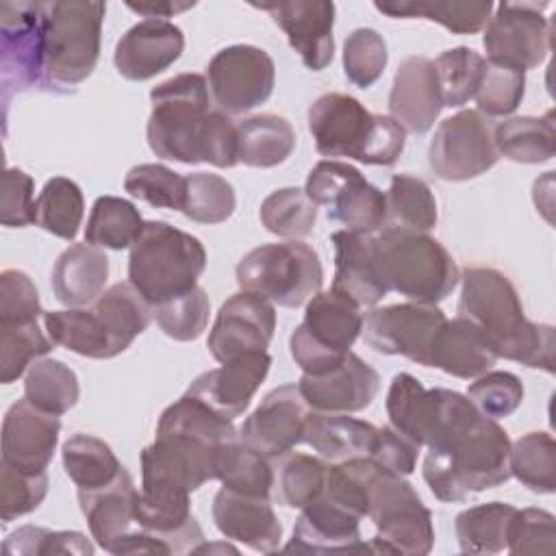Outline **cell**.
I'll use <instances>...</instances> for the list:
<instances>
[{"label": "cell", "instance_id": "obj_9", "mask_svg": "<svg viewBox=\"0 0 556 556\" xmlns=\"http://www.w3.org/2000/svg\"><path fill=\"white\" fill-rule=\"evenodd\" d=\"M241 291L261 295L278 306L298 308L319 293L324 269L317 252L298 239L265 243L237 263Z\"/></svg>", "mask_w": 556, "mask_h": 556}, {"label": "cell", "instance_id": "obj_12", "mask_svg": "<svg viewBox=\"0 0 556 556\" xmlns=\"http://www.w3.org/2000/svg\"><path fill=\"white\" fill-rule=\"evenodd\" d=\"M367 517L376 526L374 554L424 556L434 545L432 515L404 476L382 471L371 486Z\"/></svg>", "mask_w": 556, "mask_h": 556}, {"label": "cell", "instance_id": "obj_54", "mask_svg": "<svg viewBox=\"0 0 556 556\" xmlns=\"http://www.w3.org/2000/svg\"><path fill=\"white\" fill-rule=\"evenodd\" d=\"M4 554L13 556H48V554H93V545L76 530H48L39 526H22L2 543Z\"/></svg>", "mask_w": 556, "mask_h": 556}, {"label": "cell", "instance_id": "obj_22", "mask_svg": "<svg viewBox=\"0 0 556 556\" xmlns=\"http://www.w3.org/2000/svg\"><path fill=\"white\" fill-rule=\"evenodd\" d=\"M137 497L139 491L126 467L113 482L100 489H78L80 510L87 519L91 536L102 549L119 556L126 554V545L141 530L135 515Z\"/></svg>", "mask_w": 556, "mask_h": 556}, {"label": "cell", "instance_id": "obj_34", "mask_svg": "<svg viewBox=\"0 0 556 556\" xmlns=\"http://www.w3.org/2000/svg\"><path fill=\"white\" fill-rule=\"evenodd\" d=\"M239 161L250 167H276L285 163L295 148L293 126L274 113L252 115L237 124Z\"/></svg>", "mask_w": 556, "mask_h": 556}, {"label": "cell", "instance_id": "obj_41", "mask_svg": "<svg viewBox=\"0 0 556 556\" xmlns=\"http://www.w3.org/2000/svg\"><path fill=\"white\" fill-rule=\"evenodd\" d=\"M139 208L117 195H100L89 213L85 243L109 250H126L143 228Z\"/></svg>", "mask_w": 556, "mask_h": 556}, {"label": "cell", "instance_id": "obj_57", "mask_svg": "<svg viewBox=\"0 0 556 556\" xmlns=\"http://www.w3.org/2000/svg\"><path fill=\"white\" fill-rule=\"evenodd\" d=\"M467 397L484 417H508L523 402V384L510 371H486L469 384Z\"/></svg>", "mask_w": 556, "mask_h": 556}, {"label": "cell", "instance_id": "obj_35", "mask_svg": "<svg viewBox=\"0 0 556 556\" xmlns=\"http://www.w3.org/2000/svg\"><path fill=\"white\" fill-rule=\"evenodd\" d=\"M374 7L389 17H421L441 24L456 35H473L486 26L493 13V2H437V0H402V2H374Z\"/></svg>", "mask_w": 556, "mask_h": 556}, {"label": "cell", "instance_id": "obj_55", "mask_svg": "<svg viewBox=\"0 0 556 556\" xmlns=\"http://www.w3.org/2000/svg\"><path fill=\"white\" fill-rule=\"evenodd\" d=\"M526 93V72L493 65L486 61L480 87L476 91L478 113L486 117H506L517 111Z\"/></svg>", "mask_w": 556, "mask_h": 556}, {"label": "cell", "instance_id": "obj_31", "mask_svg": "<svg viewBox=\"0 0 556 556\" xmlns=\"http://www.w3.org/2000/svg\"><path fill=\"white\" fill-rule=\"evenodd\" d=\"M497 354L486 334L465 317L447 319L439 330L428 367H437L450 376L469 380L486 374Z\"/></svg>", "mask_w": 556, "mask_h": 556}, {"label": "cell", "instance_id": "obj_25", "mask_svg": "<svg viewBox=\"0 0 556 556\" xmlns=\"http://www.w3.org/2000/svg\"><path fill=\"white\" fill-rule=\"evenodd\" d=\"M267 11L271 20L285 30L289 46L300 54L302 63L321 72L330 65L334 56V4L326 0H295V2H274L256 4Z\"/></svg>", "mask_w": 556, "mask_h": 556}, {"label": "cell", "instance_id": "obj_44", "mask_svg": "<svg viewBox=\"0 0 556 556\" xmlns=\"http://www.w3.org/2000/svg\"><path fill=\"white\" fill-rule=\"evenodd\" d=\"M384 471L371 456H358L343 463H332L326 469V486L324 497L332 504L345 508L358 519L367 517L369 493L378 476Z\"/></svg>", "mask_w": 556, "mask_h": 556}, {"label": "cell", "instance_id": "obj_64", "mask_svg": "<svg viewBox=\"0 0 556 556\" xmlns=\"http://www.w3.org/2000/svg\"><path fill=\"white\" fill-rule=\"evenodd\" d=\"M206 549H211V547L202 543V545H200V547H198L193 554H202V552H206ZM215 549H226V552H232V554H237V549H235V547H230V545H217Z\"/></svg>", "mask_w": 556, "mask_h": 556}, {"label": "cell", "instance_id": "obj_37", "mask_svg": "<svg viewBox=\"0 0 556 556\" xmlns=\"http://www.w3.org/2000/svg\"><path fill=\"white\" fill-rule=\"evenodd\" d=\"M497 154L515 163H545L554 156L556 130L552 111L543 117L521 115L500 122L493 128Z\"/></svg>", "mask_w": 556, "mask_h": 556}, {"label": "cell", "instance_id": "obj_24", "mask_svg": "<svg viewBox=\"0 0 556 556\" xmlns=\"http://www.w3.org/2000/svg\"><path fill=\"white\" fill-rule=\"evenodd\" d=\"M59 432V415L37 408L26 397L17 400L2 419V463L30 473L46 471L54 456Z\"/></svg>", "mask_w": 556, "mask_h": 556}, {"label": "cell", "instance_id": "obj_16", "mask_svg": "<svg viewBox=\"0 0 556 556\" xmlns=\"http://www.w3.org/2000/svg\"><path fill=\"white\" fill-rule=\"evenodd\" d=\"M545 7L547 2H500L482 37L486 61L519 72L541 65L552 37Z\"/></svg>", "mask_w": 556, "mask_h": 556}, {"label": "cell", "instance_id": "obj_50", "mask_svg": "<svg viewBox=\"0 0 556 556\" xmlns=\"http://www.w3.org/2000/svg\"><path fill=\"white\" fill-rule=\"evenodd\" d=\"M52 345L54 341L43 334L37 321L0 324V382L9 384L17 380Z\"/></svg>", "mask_w": 556, "mask_h": 556}, {"label": "cell", "instance_id": "obj_27", "mask_svg": "<svg viewBox=\"0 0 556 556\" xmlns=\"http://www.w3.org/2000/svg\"><path fill=\"white\" fill-rule=\"evenodd\" d=\"M358 517L332 504L324 495L302 508L293 526V536L285 552L295 554H374L369 543H363Z\"/></svg>", "mask_w": 556, "mask_h": 556}, {"label": "cell", "instance_id": "obj_30", "mask_svg": "<svg viewBox=\"0 0 556 556\" xmlns=\"http://www.w3.org/2000/svg\"><path fill=\"white\" fill-rule=\"evenodd\" d=\"M213 521L217 530L254 552L274 554L280 547L282 526L269 504V497H256L222 486L213 497Z\"/></svg>", "mask_w": 556, "mask_h": 556}, {"label": "cell", "instance_id": "obj_18", "mask_svg": "<svg viewBox=\"0 0 556 556\" xmlns=\"http://www.w3.org/2000/svg\"><path fill=\"white\" fill-rule=\"evenodd\" d=\"M206 78L219 111L226 115H241L271 96L276 67L263 48L237 43L219 50L208 61Z\"/></svg>", "mask_w": 556, "mask_h": 556}, {"label": "cell", "instance_id": "obj_21", "mask_svg": "<svg viewBox=\"0 0 556 556\" xmlns=\"http://www.w3.org/2000/svg\"><path fill=\"white\" fill-rule=\"evenodd\" d=\"M269 365L271 356L267 352L243 354L200 374L185 393L208 406L215 415L232 421L250 406L269 374Z\"/></svg>", "mask_w": 556, "mask_h": 556}, {"label": "cell", "instance_id": "obj_45", "mask_svg": "<svg viewBox=\"0 0 556 556\" xmlns=\"http://www.w3.org/2000/svg\"><path fill=\"white\" fill-rule=\"evenodd\" d=\"M85 213L80 187L63 176L50 178L37 198V226L46 232L74 241Z\"/></svg>", "mask_w": 556, "mask_h": 556}, {"label": "cell", "instance_id": "obj_46", "mask_svg": "<svg viewBox=\"0 0 556 556\" xmlns=\"http://www.w3.org/2000/svg\"><path fill=\"white\" fill-rule=\"evenodd\" d=\"M510 476L534 493L556 489V443L549 432H528L510 443Z\"/></svg>", "mask_w": 556, "mask_h": 556}, {"label": "cell", "instance_id": "obj_10", "mask_svg": "<svg viewBox=\"0 0 556 556\" xmlns=\"http://www.w3.org/2000/svg\"><path fill=\"white\" fill-rule=\"evenodd\" d=\"M391 428L417 445H439L480 417L467 395L450 389H426L415 376L395 374L387 391Z\"/></svg>", "mask_w": 556, "mask_h": 556}, {"label": "cell", "instance_id": "obj_58", "mask_svg": "<svg viewBox=\"0 0 556 556\" xmlns=\"http://www.w3.org/2000/svg\"><path fill=\"white\" fill-rule=\"evenodd\" d=\"M556 547V519L543 508L517 510L510 534L508 552L515 556L523 554H554Z\"/></svg>", "mask_w": 556, "mask_h": 556}, {"label": "cell", "instance_id": "obj_17", "mask_svg": "<svg viewBox=\"0 0 556 556\" xmlns=\"http://www.w3.org/2000/svg\"><path fill=\"white\" fill-rule=\"evenodd\" d=\"M447 317L437 304H389L371 308L363 317L361 334L365 343L387 356H406L408 361L428 367L434 339Z\"/></svg>", "mask_w": 556, "mask_h": 556}, {"label": "cell", "instance_id": "obj_19", "mask_svg": "<svg viewBox=\"0 0 556 556\" xmlns=\"http://www.w3.org/2000/svg\"><path fill=\"white\" fill-rule=\"evenodd\" d=\"M274 330V304L261 295L239 291L222 304L206 345L217 363H228L243 354L267 352Z\"/></svg>", "mask_w": 556, "mask_h": 556}, {"label": "cell", "instance_id": "obj_36", "mask_svg": "<svg viewBox=\"0 0 556 556\" xmlns=\"http://www.w3.org/2000/svg\"><path fill=\"white\" fill-rule=\"evenodd\" d=\"M517 508L504 502H489L465 508L454 519L460 552L497 554L508 547V534Z\"/></svg>", "mask_w": 556, "mask_h": 556}, {"label": "cell", "instance_id": "obj_11", "mask_svg": "<svg viewBox=\"0 0 556 556\" xmlns=\"http://www.w3.org/2000/svg\"><path fill=\"white\" fill-rule=\"evenodd\" d=\"M363 328L361 306L337 291L315 293L304 321L289 337V352L304 374H324L337 367Z\"/></svg>", "mask_w": 556, "mask_h": 556}, {"label": "cell", "instance_id": "obj_20", "mask_svg": "<svg viewBox=\"0 0 556 556\" xmlns=\"http://www.w3.org/2000/svg\"><path fill=\"white\" fill-rule=\"evenodd\" d=\"M311 410L298 384H282L261 400L256 410L239 428V439L274 460L304 441V426Z\"/></svg>", "mask_w": 556, "mask_h": 556}, {"label": "cell", "instance_id": "obj_15", "mask_svg": "<svg viewBox=\"0 0 556 556\" xmlns=\"http://www.w3.org/2000/svg\"><path fill=\"white\" fill-rule=\"evenodd\" d=\"M500 154L493 143V128L473 109H463L443 119L430 141L428 163L437 178L460 182L489 172Z\"/></svg>", "mask_w": 556, "mask_h": 556}, {"label": "cell", "instance_id": "obj_1", "mask_svg": "<svg viewBox=\"0 0 556 556\" xmlns=\"http://www.w3.org/2000/svg\"><path fill=\"white\" fill-rule=\"evenodd\" d=\"M460 282L458 317L486 334L497 358L554 371V328L526 319L519 293L506 274L493 267H467Z\"/></svg>", "mask_w": 556, "mask_h": 556}, {"label": "cell", "instance_id": "obj_42", "mask_svg": "<svg viewBox=\"0 0 556 556\" xmlns=\"http://www.w3.org/2000/svg\"><path fill=\"white\" fill-rule=\"evenodd\" d=\"M215 478L230 491L269 497L274 486V467L269 465V458L248 447L241 439H235L219 450Z\"/></svg>", "mask_w": 556, "mask_h": 556}, {"label": "cell", "instance_id": "obj_13", "mask_svg": "<svg viewBox=\"0 0 556 556\" xmlns=\"http://www.w3.org/2000/svg\"><path fill=\"white\" fill-rule=\"evenodd\" d=\"M304 191L317 206H326L328 217L343 224L345 230L374 232L387 222L384 193L350 163L319 161L311 169Z\"/></svg>", "mask_w": 556, "mask_h": 556}, {"label": "cell", "instance_id": "obj_60", "mask_svg": "<svg viewBox=\"0 0 556 556\" xmlns=\"http://www.w3.org/2000/svg\"><path fill=\"white\" fill-rule=\"evenodd\" d=\"M35 182L20 167H7L2 174L0 222L7 228H24L37 222V200H33Z\"/></svg>", "mask_w": 556, "mask_h": 556}, {"label": "cell", "instance_id": "obj_3", "mask_svg": "<svg viewBox=\"0 0 556 556\" xmlns=\"http://www.w3.org/2000/svg\"><path fill=\"white\" fill-rule=\"evenodd\" d=\"M152 317V306L130 282H115L87 308L43 313V326L56 345L74 354L113 358L128 350Z\"/></svg>", "mask_w": 556, "mask_h": 556}, {"label": "cell", "instance_id": "obj_28", "mask_svg": "<svg viewBox=\"0 0 556 556\" xmlns=\"http://www.w3.org/2000/svg\"><path fill=\"white\" fill-rule=\"evenodd\" d=\"M185 50L182 30L167 20H143L128 28L115 46L113 63L128 80H148L165 72Z\"/></svg>", "mask_w": 556, "mask_h": 556}, {"label": "cell", "instance_id": "obj_40", "mask_svg": "<svg viewBox=\"0 0 556 556\" xmlns=\"http://www.w3.org/2000/svg\"><path fill=\"white\" fill-rule=\"evenodd\" d=\"M274 460L271 493L278 504L302 510L324 493L328 467L317 456L287 452Z\"/></svg>", "mask_w": 556, "mask_h": 556}, {"label": "cell", "instance_id": "obj_32", "mask_svg": "<svg viewBox=\"0 0 556 556\" xmlns=\"http://www.w3.org/2000/svg\"><path fill=\"white\" fill-rule=\"evenodd\" d=\"M106 278V254L96 245L74 243L59 254L52 267V291L61 304L78 308L91 304L104 291Z\"/></svg>", "mask_w": 556, "mask_h": 556}, {"label": "cell", "instance_id": "obj_5", "mask_svg": "<svg viewBox=\"0 0 556 556\" xmlns=\"http://www.w3.org/2000/svg\"><path fill=\"white\" fill-rule=\"evenodd\" d=\"M204 267L206 250L198 237L165 222H146L130 245L128 282L156 306L198 287Z\"/></svg>", "mask_w": 556, "mask_h": 556}, {"label": "cell", "instance_id": "obj_2", "mask_svg": "<svg viewBox=\"0 0 556 556\" xmlns=\"http://www.w3.org/2000/svg\"><path fill=\"white\" fill-rule=\"evenodd\" d=\"M510 439L491 417L480 415L447 441L428 447L424 480L441 502L495 489L510 478Z\"/></svg>", "mask_w": 556, "mask_h": 556}, {"label": "cell", "instance_id": "obj_39", "mask_svg": "<svg viewBox=\"0 0 556 556\" xmlns=\"http://www.w3.org/2000/svg\"><path fill=\"white\" fill-rule=\"evenodd\" d=\"M63 469L70 480L80 489H100L113 482L124 465L113 454L111 445L93 434H74L63 443L61 450Z\"/></svg>", "mask_w": 556, "mask_h": 556}, {"label": "cell", "instance_id": "obj_56", "mask_svg": "<svg viewBox=\"0 0 556 556\" xmlns=\"http://www.w3.org/2000/svg\"><path fill=\"white\" fill-rule=\"evenodd\" d=\"M48 493V476L0 463V519L13 521L39 508Z\"/></svg>", "mask_w": 556, "mask_h": 556}, {"label": "cell", "instance_id": "obj_51", "mask_svg": "<svg viewBox=\"0 0 556 556\" xmlns=\"http://www.w3.org/2000/svg\"><path fill=\"white\" fill-rule=\"evenodd\" d=\"M124 189L156 208L182 211L187 178L161 163H141L128 169Z\"/></svg>", "mask_w": 556, "mask_h": 556}, {"label": "cell", "instance_id": "obj_47", "mask_svg": "<svg viewBox=\"0 0 556 556\" xmlns=\"http://www.w3.org/2000/svg\"><path fill=\"white\" fill-rule=\"evenodd\" d=\"M261 224L267 232L285 239H300L313 232L317 222V204L300 187L271 191L261 208Z\"/></svg>", "mask_w": 556, "mask_h": 556}, {"label": "cell", "instance_id": "obj_6", "mask_svg": "<svg viewBox=\"0 0 556 556\" xmlns=\"http://www.w3.org/2000/svg\"><path fill=\"white\" fill-rule=\"evenodd\" d=\"M106 4L98 0L43 2V87L67 89L91 76L100 56Z\"/></svg>", "mask_w": 556, "mask_h": 556}, {"label": "cell", "instance_id": "obj_62", "mask_svg": "<svg viewBox=\"0 0 556 556\" xmlns=\"http://www.w3.org/2000/svg\"><path fill=\"white\" fill-rule=\"evenodd\" d=\"M417 454H419L417 443L400 434L395 428L382 426L378 428L376 443L369 456L378 465H382L387 471H393L397 476H410L417 465Z\"/></svg>", "mask_w": 556, "mask_h": 556}, {"label": "cell", "instance_id": "obj_29", "mask_svg": "<svg viewBox=\"0 0 556 556\" xmlns=\"http://www.w3.org/2000/svg\"><path fill=\"white\" fill-rule=\"evenodd\" d=\"M443 109L434 61L428 56H406L391 85L389 113L406 130L424 135L432 128Z\"/></svg>", "mask_w": 556, "mask_h": 556}, {"label": "cell", "instance_id": "obj_38", "mask_svg": "<svg viewBox=\"0 0 556 556\" xmlns=\"http://www.w3.org/2000/svg\"><path fill=\"white\" fill-rule=\"evenodd\" d=\"M387 200V228L428 232L437 226V198L426 180L410 174H395L391 178Z\"/></svg>", "mask_w": 556, "mask_h": 556}, {"label": "cell", "instance_id": "obj_49", "mask_svg": "<svg viewBox=\"0 0 556 556\" xmlns=\"http://www.w3.org/2000/svg\"><path fill=\"white\" fill-rule=\"evenodd\" d=\"M185 178L187 191L180 211L185 217L198 224H222L235 213L237 198L226 178L208 172H195Z\"/></svg>", "mask_w": 556, "mask_h": 556}, {"label": "cell", "instance_id": "obj_33", "mask_svg": "<svg viewBox=\"0 0 556 556\" xmlns=\"http://www.w3.org/2000/svg\"><path fill=\"white\" fill-rule=\"evenodd\" d=\"M378 428L369 421L348 417L345 413H313L304 426V443L328 463H343L369 456Z\"/></svg>", "mask_w": 556, "mask_h": 556}, {"label": "cell", "instance_id": "obj_7", "mask_svg": "<svg viewBox=\"0 0 556 556\" xmlns=\"http://www.w3.org/2000/svg\"><path fill=\"white\" fill-rule=\"evenodd\" d=\"M152 113L146 137L150 150L167 161L202 163V137L211 113L208 83L202 74H178L150 91Z\"/></svg>", "mask_w": 556, "mask_h": 556}, {"label": "cell", "instance_id": "obj_23", "mask_svg": "<svg viewBox=\"0 0 556 556\" xmlns=\"http://www.w3.org/2000/svg\"><path fill=\"white\" fill-rule=\"evenodd\" d=\"M298 389L317 413H358L374 402L380 376L358 354L350 352L337 367L324 374H304Z\"/></svg>", "mask_w": 556, "mask_h": 556}, {"label": "cell", "instance_id": "obj_53", "mask_svg": "<svg viewBox=\"0 0 556 556\" xmlns=\"http://www.w3.org/2000/svg\"><path fill=\"white\" fill-rule=\"evenodd\" d=\"M389 61L384 37L374 28H356L343 43V72L358 89H369Z\"/></svg>", "mask_w": 556, "mask_h": 556}, {"label": "cell", "instance_id": "obj_14", "mask_svg": "<svg viewBox=\"0 0 556 556\" xmlns=\"http://www.w3.org/2000/svg\"><path fill=\"white\" fill-rule=\"evenodd\" d=\"M2 102L13 93L43 87V2L0 4Z\"/></svg>", "mask_w": 556, "mask_h": 556}, {"label": "cell", "instance_id": "obj_59", "mask_svg": "<svg viewBox=\"0 0 556 556\" xmlns=\"http://www.w3.org/2000/svg\"><path fill=\"white\" fill-rule=\"evenodd\" d=\"M43 313L30 276L22 269H4L0 274V324H30Z\"/></svg>", "mask_w": 556, "mask_h": 556}, {"label": "cell", "instance_id": "obj_8", "mask_svg": "<svg viewBox=\"0 0 556 556\" xmlns=\"http://www.w3.org/2000/svg\"><path fill=\"white\" fill-rule=\"evenodd\" d=\"M376 243L389 291L410 302L439 304L456 289L460 271L454 256L428 232L382 228Z\"/></svg>", "mask_w": 556, "mask_h": 556}, {"label": "cell", "instance_id": "obj_61", "mask_svg": "<svg viewBox=\"0 0 556 556\" xmlns=\"http://www.w3.org/2000/svg\"><path fill=\"white\" fill-rule=\"evenodd\" d=\"M202 163L215 167H235L239 163L237 124L224 111H211L202 137Z\"/></svg>", "mask_w": 556, "mask_h": 556}, {"label": "cell", "instance_id": "obj_48", "mask_svg": "<svg viewBox=\"0 0 556 556\" xmlns=\"http://www.w3.org/2000/svg\"><path fill=\"white\" fill-rule=\"evenodd\" d=\"M484 67L486 59L471 48L458 46L441 52L434 61V70L439 78L443 106L458 109L467 104L480 87Z\"/></svg>", "mask_w": 556, "mask_h": 556}, {"label": "cell", "instance_id": "obj_26", "mask_svg": "<svg viewBox=\"0 0 556 556\" xmlns=\"http://www.w3.org/2000/svg\"><path fill=\"white\" fill-rule=\"evenodd\" d=\"M334 245V280L332 291L348 295L358 306H376L387 293L380 252L371 232L337 230Z\"/></svg>", "mask_w": 556, "mask_h": 556}, {"label": "cell", "instance_id": "obj_63", "mask_svg": "<svg viewBox=\"0 0 556 556\" xmlns=\"http://www.w3.org/2000/svg\"><path fill=\"white\" fill-rule=\"evenodd\" d=\"M126 7L139 15H146L150 20H163V17H174L176 13H182L187 9H193L195 2H126Z\"/></svg>", "mask_w": 556, "mask_h": 556}, {"label": "cell", "instance_id": "obj_43", "mask_svg": "<svg viewBox=\"0 0 556 556\" xmlns=\"http://www.w3.org/2000/svg\"><path fill=\"white\" fill-rule=\"evenodd\" d=\"M78 395V378L63 361L39 358L28 367L24 378V397L37 408L63 415L76 406Z\"/></svg>", "mask_w": 556, "mask_h": 556}, {"label": "cell", "instance_id": "obj_52", "mask_svg": "<svg viewBox=\"0 0 556 556\" xmlns=\"http://www.w3.org/2000/svg\"><path fill=\"white\" fill-rule=\"evenodd\" d=\"M211 302L202 287L152 306L159 328L174 341H195L208 324Z\"/></svg>", "mask_w": 556, "mask_h": 556}, {"label": "cell", "instance_id": "obj_4", "mask_svg": "<svg viewBox=\"0 0 556 556\" xmlns=\"http://www.w3.org/2000/svg\"><path fill=\"white\" fill-rule=\"evenodd\" d=\"M308 130L319 154L365 165H393L406 143V130L391 115L369 113L348 93L319 96L308 109Z\"/></svg>", "mask_w": 556, "mask_h": 556}]
</instances>
